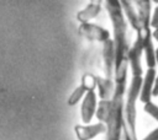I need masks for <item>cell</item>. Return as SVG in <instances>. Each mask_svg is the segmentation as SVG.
I'll use <instances>...</instances> for the list:
<instances>
[{"label": "cell", "mask_w": 158, "mask_h": 140, "mask_svg": "<svg viewBox=\"0 0 158 140\" xmlns=\"http://www.w3.org/2000/svg\"><path fill=\"white\" fill-rule=\"evenodd\" d=\"M156 64H157V66H158V48L156 49Z\"/></svg>", "instance_id": "cell-17"}, {"label": "cell", "mask_w": 158, "mask_h": 140, "mask_svg": "<svg viewBox=\"0 0 158 140\" xmlns=\"http://www.w3.org/2000/svg\"><path fill=\"white\" fill-rule=\"evenodd\" d=\"M142 140H158V128H156L151 133H148V135H146Z\"/></svg>", "instance_id": "cell-13"}, {"label": "cell", "mask_w": 158, "mask_h": 140, "mask_svg": "<svg viewBox=\"0 0 158 140\" xmlns=\"http://www.w3.org/2000/svg\"><path fill=\"white\" fill-rule=\"evenodd\" d=\"M85 92H86V90H85L81 85H79L78 87H75L74 91H73V92L70 93V96L68 97V101H67V102H68V106H75L79 101L83 99Z\"/></svg>", "instance_id": "cell-9"}, {"label": "cell", "mask_w": 158, "mask_h": 140, "mask_svg": "<svg viewBox=\"0 0 158 140\" xmlns=\"http://www.w3.org/2000/svg\"><path fill=\"white\" fill-rule=\"evenodd\" d=\"M143 53V43L141 37L137 36L136 41L128 49V64L131 68L132 75H141L143 74V69L141 65V56Z\"/></svg>", "instance_id": "cell-3"}, {"label": "cell", "mask_w": 158, "mask_h": 140, "mask_svg": "<svg viewBox=\"0 0 158 140\" xmlns=\"http://www.w3.org/2000/svg\"><path fill=\"white\" fill-rule=\"evenodd\" d=\"M152 37H153V39H156L158 42V28H154V31L152 32Z\"/></svg>", "instance_id": "cell-16"}, {"label": "cell", "mask_w": 158, "mask_h": 140, "mask_svg": "<svg viewBox=\"0 0 158 140\" xmlns=\"http://www.w3.org/2000/svg\"><path fill=\"white\" fill-rule=\"evenodd\" d=\"M156 76H157L156 68H147V71H146L143 80H142V86H141V92H139V101L142 103L151 101Z\"/></svg>", "instance_id": "cell-7"}, {"label": "cell", "mask_w": 158, "mask_h": 140, "mask_svg": "<svg viewBox=\"0 0 158 140\" xmlns=\"http://www.w3.org/2000/svg\"><path fill=\"white\" fill-rule=\"evenodd\" d=\"M102 1L104 0H89V6H91V7H94V9H96V10H99V11H101V5H102Z\"/></svg>", "instance_id": "cell-14"}, {"label": "cell", "mask_w": 158, "mask_h": 140, "mask_svg": "<svg viewBox=\"0 0 158 140\" xmlns=\"http://www.w3.org/2000/svg\"><path fill=\"white\" fill-rule=\"evenodd\" d=\"M80 85L86 90V91H94L96 88V76L93 74H84L81 76V81Z\"/></svg>", "instance_id": "cell-10"}, {"label": "cell", "mask_w": 158, "mask_h": 140, "mask_svg": "<svg viewBox=\"0 0 158 140\" xmlns=\"http://www.w3.org/2000/svg\"><path fill=\"white\" fill-rule=\"evenodd\" d=\"M151 28H158V5L157 7L153 10V14L151 15V21H149Z\"/></svg>", "instance_id": "cell-12"}, {"label": "cell", "mask_w": 158, "mask_h": 140, "mask_svg": "<svg viewBox=\"0 0 158 140\" xmlns=\"http://www.w3.org/2000/svg\"><path fill=\"white\" fill-rule=\"evenodd\" d=\"M158 96V74L154 79V84H153V90H152V97H157Z\"/></svg>", "instance_id": "cell-15"}, {"label": "cell", "mask_w": 158, "mask_h": 140, "mask_svg": "<svg viewBox=\"0 0 158 140\" xmlns=\"http://www.w3.org/2000/svg\"><path fill=\"white\" fill-rule=\"evenodd\" d=\"M96 87L100 99H110L115 92V81L112 79L96 76Z\"/></svg>", "instance_id": "cell-8"}, {"label": "cell", "mask_w": 158, "mask_h": 140, "mask_svg": "<svg viewBox=\"0 0 158 140\" xmlns=\"http://www.w3.org/2000/svg\"><path fill=\"white\" fill-rule=\"evenodd\" d=\"M152 1H153L154 4H157V5H158V0H152Z\"/></svg>", "instance_id": "cell-18"}, {"label": "cell", "mask_w": 158, "mask_h": 140, "mask_svg": "<svg viewBox=\"0 0 158 140\" xmlns=\"http://www.w3.org/2000/svg\"><path fill=\"white\" fill-rule=\"evenodd\" d=\"M98 107V97L95 91H86L83 102H81V108H80V118L84 124H89L91 119L95 115Z\"/></svg>", "instance_id": "cell-5"}, {"label": "cell", "mask_w": 158, "mask_h": 140, "mask_svg": "<svg viewBox=\"0 0 158 140\" xmlns=\"http://www.w3.org/2000/svg\"><path fill=\"white\" fill-rule=\"evenodd\" d=\"M143 76L141 75H132L130 87L126 95V101L123 106V125H122V133L130 139V140H137V133H136V102L139 98L141 86H142Z\"/></svg>", "instance_id": "cell-1"}, {"label": "cell", "mask_w": 158, "mask_h": 140, "mask_svg": "<svg viewBox=\"0 0 158 140\" xmlns=\"http://www.w3.org/2000/svg\"><path fill=\"white\" fill-rule=\"evenodd\" d=\"M143 111H144L148 115H151L153 119H156V120L158 122V106H157V104H154L152 101H148V102L144 103Z\"/></svg>", "instance_id": "cell-11"}, {"label": "cell", "mask_w": 158, "mask_h": 140, "mask_svg": "<svg viewBox=\"0 0 158 140\" xmlns=\"http://www.w3.org/2000/svg\"><path fill=\"white\" fill-rule=\"evenodd\" d=\"M74 131L78 140H93L98 135L106 131V124L102 122H99L96 124H78L74 126Z\"/></svg>", "instance_id": "cell-6"}, {"label": "cell", "mask_w": 158, "mask_h": 140, "mask_svg": "<svg viewBox=\"0 0 158 140\" xmlns=\"http://www.w3.org/2000/svg\"><path fill=\"white\" fill-rule=\"evenodd\" d=\"M102 60H104V69H105V77L114 80L115 74V61H116V54H115V44L114 39L109 38L102 43Z\"/></svg>", "instance_id": "cell-4"}, {"label": "cell", "mask_w": 158, "mask_h": 140, "mask_svg": "<svg viewBox=\"0 0 158 140\" xmlns=\"http://www.w3.org/2000/svg\"><path fill=\"white\" fill-rule=\"evenodd\" d=\"M78 32L80 36H83L84 38L93 41V42H99V43H104L105 41H107L109 38H111L110 32L101 27L98 26L95 23H90V22H83L80 23Z\"/></svg>", "instance_id": "cell-2"}]
</instances>
